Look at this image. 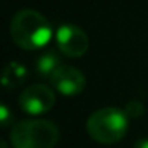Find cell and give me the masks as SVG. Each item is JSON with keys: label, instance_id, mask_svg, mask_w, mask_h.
Masks as SVG:
<instances>
[{"label": "cell", "instance_id": "8992f818", "mask_svg": "<svg viewBox=\"0 0 148 148\" xmlns=\"http://www.w3.org/2000/svg\"><path fill=\"white\" fill-rule=\"evenodd\" d=\"M53 88L64 96H77L86 86V78L80 69L72 65H61L49 78Z\"/></svg>", "mask_w": 148, "mask_h": 148}, {"label": "cell", "instance_id": "7a4b0ae2", "mask_svg": "<svg viewBox=\"0 0 148 148\" xmlns=\"http://www.w3.org/2000/svg\"><path fill=\"white\" fill-rule=\"evenodd\" d=\"M129 129V116L116 107L99 108L89 115L86 121V132L92 140L103 145L119 142Z\"/></svg>", "mask_w": 148, "mask_h": 148}, {"label": "cell", "instance_id": "9c48e42d", "mask_svg": "<svg viewBox=\"0 0 148 148\" xmlns=\"http://www.w3.org/2000/svg\"><path fill=\"white\" fill-rule=\"evenodd\" d=\"M143 107H142V103L138 102V100H131V102L126 105V115L129 116V118H137L138 115H142V112H143Z\"/></svg>", "mask_w": 148, "mask_h": 148}, {"label": "cell", "instance_id": "277c9868", "mask_svg": "<svg viewBox=\"0 0 148 148\" xmlns=\"http://www.w3.org/2000/svg\"><path fill=\"white\" fill-rule=\"evenodd\" d=\"M56 43L59 51L67 58H81L89 49V38L81 27L64 24L58 29Z\"/></svg>", "mask_w": 148, "mask_h": 148}, {"label": "cell", "instance_id": "30bf717a", "mask_svg": "<svg viewBox=\"0 0 148 148\" xmlns=\"http://www.w3.org/2000/svg\"><path fill=\"white\" fill-rule=\"evenodd\" d=\"M0 113H2V124L3 126H7L8 123V119H10V112H8V108L5 105H2V108H0Z\"/></svg>", "mask_w": 148, "mask_h": 148}, {"label": "cell", "instance_id": "ba28073f", "mask_svg": "<svg viewBox=\"0 0 148 148\" xmlns=\"http://www.w3.org/2000/svg\"><path fill=\"white\" fill-rule=\"evenodd\" d=\"M27 78V70L18 62H10L3 72V86L7 89L16 88Z\"/></svg>", "mask_w": 148, "mask_h": 148}, {"label": "cell", "instance_id": "8fae6325", "mask_svg": "<svg viewBox=\"0 0 148 148\" xmlns=\"http://www.w3.org/2000/svg\"><path fill=\"white\" fill-rule=\"evenodd\" d=\"M134 148H148V138H140L135 142Z\"/></svg>", "mask_w": 148, "mask_h": 148}, {"label": "cell", "instance_id": "52a82bcc", "mask_svg": "<svg viewBox=\"0 0 148 148\" xmlns=\"http://www.w3.org/2000/svg\"><path fill=\"white\" fill-rule=\"evenodd\" d=\"M59 67H61V64H59V56H58V53H54V51L43 53L35 62L37 73H38L40 77H46V78H51V75L54 73Z\"/></svg>", "mask_w": 148, "mask_h": 148}, {"label": "cell", "instance_id": "6da1fadb", "mask_svg": "<svg viewBox=\"0 0 148 148\" xmlns=\"http://www.w3.org/2000/svg\"><path fill=\"white\" fill-rule=\"evenodd\" d=\"M11 40L19 48L34 51L46 46L53 38V27L40 11L32 8L19 10L10 23Z\"/></svg>", "mask_w": 148, "mask_h": 148}, {"label": "cell", "instance_id": "3957f363", "mask_svg": "<svg viewBox=\"0 0 148 148\" xmlns=\"http://www.w3.org/2000/svg\"><path fill=\"white\" fill-rule=\"evenodd\" d=\"M58 140V126L46 119L21 121L11 129L13 148H54Z\"/></svg>", "mask_w": 148, "mask_h": 148}, {"label": "cell", "instance_id": "5b68a950", "mask_svg": "<svg viewBox=\"0 0 148 148\" xmlns=\"http://www.w3.org/2000/svg\"><path fill=\"white\" fill-rule=\"evenodd\" d=\"M56 102L54 92L45 84H30L21 92L19 105L29 115H42L53 108Z\"/></svg>", "mask_w": 148, "mask_h": 148}]
</instances>
